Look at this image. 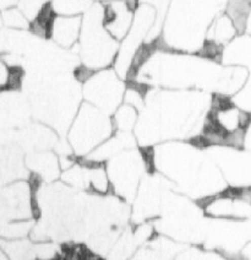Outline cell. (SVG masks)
I'll return each instance as SVG.
<instances>
[{"mask_svg":"<svg viewBox=\"0 0 251 260\" xmlns=\"http://www.w3.org/2000/svg\"><path fill=\"white\" fill-rule=\"evenodd\" d=\"M212 100L200 90H147L134 135L140 147L194 137Z\"/></svg>","mask_w":251,"mask_h":260,"instance_id":"1","label":"cell"},{"mask_svg":"<svg viewBox=\"0 0 251 260\" xmlns=\"http://www.w3.org/2000/svg\"><path fill=\"white\" fill-rule=\"evenodd\" d=\"M152 170L197 203L228 187L206 147L193 140H169L151 147Z\"/></svg>","mask_w":251,"mask_h":260,"instance_id":"2","label":"cell"},{"mask_svg":"<svg viewBox=\"0 0 251 260\" xmlns=\"http://www.w3.org/2000/svg\"><path fill=\"white\" fill-rule=\"evenodd\" d=\"M228 0H172L162 29L163 47L199 53L214 17L226 10Z\"/></svg>","mask_w":251,"mask_h":260,"instance_id":"3","label":"cell"},{"mask_svg":"<svg viewBox=\"0 0 251 260\" xmlns=\"http://www.w3.org/2000/svg\"><path fill=\"white\" fill-rule=\"evenodd\" d=\"M76 48L85 69L96 72L113 67L119 42L105 28L104 8L100 3H93L82 15L81 35Z\"/></svg>","mask_w":251,"mask_h":260,"instance_id":"4","label":"cell"},{"mask_svg":"<svg viewBox=\"0 0 251 260\" xmlns=\"http://www.w3.org/2000/svg\"><path fill=\"white\" fill-rule=\"evenodd\" d=\"M112 191L126 203H132L138 185L151 172V147H129L105 162Z\"/></svg>","mask_w":251,"mask_h":260,"instance_id":"5","label":"cell"},{"mask_svg":"<svg viewBox=\"0 0 251 260\" xmlns=\"http://www.w3.org/2000/svg\"><path fill=\"white\" fill-rule=\"evenodd\" d=\"M111 114L84 102L66 133V141L75 157H86L114 134Z\"/></svg>","mask_w":251,"mask_h":260,"instance_id":"6","label":"cell"},{"mask_svg":"<svg viewBox=\"0 0 251 260\" xmlns=\"http://www.w3.org/2000/svg\"><path fill=\"white\" fill-rule=\"evenodd\" d=\"M125 81L113 67L96 70L82 81V97L85 102L112 116L124 102L128 86Z\"/></svg>","mask_w":251,"mask_h":260,"instance_id":"7","label":"cell"},{"mask_svg":"<svg viewBox=\"0 0 251 260\" xmlns=\"http://www.w3.org/2000/svg\"><path fill=\"white\" fill-rule=\"evenodd\" d=\"M228 187H251V155L244 147L213 145L206 147Z\"/></svg>","mask_w":251,"mask_h":260,"instance_id":"8","label":"cell"},{"mask_svg":"<svg viewBox=\"0 0 251 260\" xmlns=\"http://www.w3.org/2000/svg\"><path fill=\"white\" fill-rule=\"evenodd\" d=\"M32 187L26 181H16L0 188V224L31 220L34 215Z\"/></svg>","mask_w":251,"mask_h":260,"instance_id":"9","label":"cell"},{"mask_svg":"<svg viewBox=\"0 0 251 260\" xmlns=\"http://www.w3.org/2000/svg\"><path fill=\"white\" fill-rule=\"evenodd\" d=\"M29 100L16 90L0 92V133L17 130L29 123Z\"/></svg>","mask_w":251,"mask_h":260,"instance_id":"10","label":"cell"},{"mask_svg":"<svg viewBox=\"0 0 251 260\" xmlns=\"http://www.w3.org/2000/svg\"><path fill=\"white\" fill-rule=\"evenodd\" d=\"M137 0H107L104 8V26L118 42L123 40L134 21Z\"/></svg>","mask_w":251,"mask_h":260,"instance_id":"11","label":"cell"},{"mask_svg":"<svg viewBox=\"0 0 251 260\" xmlns=\"http://www.w3.org/2000/svg\"><path fill=\"white\" fill-rule=\"evenodd\" d=\"M27 177L23 150L13 141H0V188Z\"/></svg>","mask_w":251,"mask_h":260,"instance_id":"12","label":"cell"},{"mask_svg":"<svg viewBox=\"0 0 251 260\" xmlns=\"http://www.w3.org/2000/svg\"><path fill=\"white\" fill-rule=\"evenodd\" d=\"M82 27L80 15H53L50 20L48 38L63 49L75 48Z\"/></svg>","mask_w":251,"mask_h":260,"instance_id":"13","label":"cell"},{"mask_svg":"<svg viewBox=\"0 0 251 260\" xmlns=\"http://www.w3.org/2000/svg\"><path fill=\"white\" fill-rule=\"evenodd\" d=\"M28 171L36 174L41 182L53 183L60 177L61 166L59 156L50 150L28 152L25 157Z\"/></svg>","mask_w":251,"mask_h":260,"instance_id":"14","label":"cell"},{"mask_svg":"<svg viewBox=\"0 0 251 260\" xmlns=\"http://www.w3.org/2000/svg\"><path fill=\"white\" fill-rule=\"evenodd\" d=\"M220 63L251 70V34L241 32L222 48Z\"/></svg>","mask_w":251,"mask_h":260,"instance_id":"15","label":"cell"},{"mask_svg":"<svg viewBox=\"0 0 251 260\" xmlns=\"http://www.w3.org/2000/svg\"><path fill=\"white\" fill-rule=\"evenodd\" d=\"M0 247L11 259H32L37 258L36 244L29 239H0Z\"/></svg>","mask_w":251,"mask_h":260,"instance_id":"16","label":"cell"},{"mask_svg":"<svg viewBox=\"0 0 251 260\" xmlns=\"http://www.w3.org/2000/svg\"><path fill=\"white\" fill-rule=\"evenodd\" d=\"M138 118V109L130 103L123 102L112 114L115 132L134 133Z\"/></svg>","mask_w":251,"mask_h":260,"instance_id":"17","label":"cell"},{"mask_svg":"<svg viewBox=\"0 0 251 260\" xmlns=\"http://www.w3.org/2000/svg\"><path fill=\"white\" fill-rule=\"evenodd\" d=\"M92 4V0H52L50 7L54 14L82 16Z\"/></svg>","mask_w":251,"mask_h":260,"instance_id":"18","label":"cell"},{"mask_svg":"<svg viewBox=\"0 0 251 260\" xmlns=\"http://www.w3.org/2000/svg\"><path fill=\"white\" fill-rule=\"evenodd\" d=\"M34 222L31 220L11 221L0 224V238L3 239H19L26 238L33 229Z\"/></svg>","mask_w":251,"mask_h":260,"instance_id":"19","label":"cell"},{"mask_svg":"<svg viewBox=\"0 0 251 260\" xmlns=\"http://www.w3.org/2000/svg\"><path fill=\"white\" fill-rule=\"evenodd\" d=\"M52 5V0H19L16 7L25 14L29 21H34Z\"/></svg>","mask_w":251,"mask_h":260,"instance_id":"20","label":"cell"},{"mask_svg":"<svg viewBox=\"0 0 251 260\" xmlns=\"http://www.w3.org/2000/svg\"><path fill=\"white\" fill-rule=\"evenodd\" d=\"M3 23L5 27L17 28V29H28L31 27V21L25 16V14L19 8H9L3 10L2 14Z\"/></svg>","mask_w":251,"mask_h":260,"instance_id":"21","label":"cell"},{"mask_svg":"<svg viewBox=\"0 0 251 260\" xmlns=\"http://www.w3.org/2000/svg\"><path fill=\"white\" fill-rule=\"evenodd\" d=\"M232 101L244 111L251 113V70L244 86L232 97Z\"/></svg>","mask_w":251,"mask_h":260,"instance_id":"22","label":"cell"},{"mask_svg":"<svg viewBox=\"0 0 251 260\" xmlns=\"http://www.w3.org/2000/svg\"><path fill=\"white\" fill-rule=\"evenodd\" d=\"M11 72H13V68L9 67L7 61L0 55V88L9 87L11 79Z\"/></svg>","mask_w":251,"mask_h":260,"instance_id":"23","label":"cell"},{"mask_svg":"<svg viewBox=\"0 0 251 260\" xmlns=\"http://www.w3.org/2000/svg\"><path fill=\"white\" fill-rule=\"evenodd\" d=\"M244 149L251 155V123L247 126L246 132H245V140H244Z\"/></svg>","mask_w":251,"mask_h":260,"instance_id":"24","label":"cell"},{"mask_svg":"<svg viewBox=\"0 0 251 260\" xmlns=\"http://www.w3.org/2000/svg\"><path fill=\"white\" fill-rule=\"evenodd\" d=\"M19 0H0V10H5V9L16 7Z\"/></svg>","mask_w":251,"mask_h":260,"instance_id":"25","label":"cell"},{"mask_svg":"<svg viewBox=\"0 0 251 260\" xmlns=\"http://www.w3.org/2000/svg\"><path fill=\"white\" fill-rule=\"evenodd\" d=\"M243 252H246L247 253V256H251V241L246 244V246H245V248L243 249Z\"/></svg>","mask_w":251,"mask_h":260,"instance_id":"26","label":"cell"},{"mask_svg":"<svg viewBox=\"0 0 251 260\" xmlns=\"http://www.w3.org/2000/svg\"><path fill=\"white\" fill-rule=\"evenodd\" d=\"M0 259H5V254H4V252H3L2 247H0Z\"/></svg>","mask_w":251,"mask_h":260,"instance_id":"27","label":"cell"},{"mask_svg":"<svg viewBox=\"0 0 251 260\" xmlns=\"http://www.w3.org/2000/svg\"><path fill=\"white\" fill-rule=\"evenodd\" d=\"M2 26H3V17H2V14H0V29H2Z\"/></svg>","mask_w":251,"mask_h":260,"instance_id":"28","label":"cell"}]
</instances>
